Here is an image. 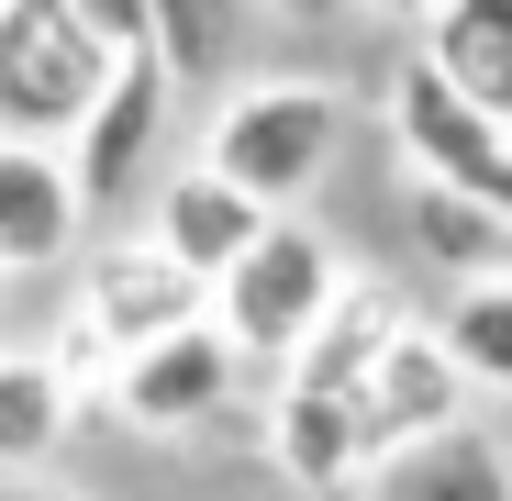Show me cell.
I'll return each instance as SVG.
<instances>
[{
    "label": "cell",
    "instance_id": "cell-1",
    "mask_svg": "<svg viewBox=\"0 0 512 501\" xmlns=\"http://www.w3.org/2000/svg\"><path fill=\"white\" fill-rule=\"evenodd\" d=\"M123 56L101 45L90 0H0V145H45L67 156L112 101Z\"/></svg>",
    "mask_w": 512,
    "mask_h": 501
},
{
    "label": "cell",
    "instance_id": "cell-2",
    "mask_svg": "<svg viewBox=\"0 0 512 501\" xmlns=\"http://www.w3.org/2000/svg\"><path fill=\"white\" fill-rule=\"evenodd\" d=\"M334 145H346V90L334 78H256V90L212 101V123H201V167L234 179L245 201H268L279 223H290V201L323 190Z\"/></svg>",
    "mask_w": 512,
    "mask_h": 501
},
{
    "label": "cell",
    "instance_id": "cell-3",
    "mask_svg": "<svg viewBox=\"0 0 512 501\" xmlns=\"http://www.w3.org/2000/svg\"><path fill=\"white\" fill-rule=\"evenodd\" d=\"M334 301H346V257L290 212V223H268V245L212 290V323H223V346H234L245 368H279V379H290Z\"/></svg>",
    "mask_w": 512,
    "mask_h": 501
},
{
    "label": "cell",
    "instance_id": "cell-4",
    "mask_svg": "<svg viewBox=\"0 0 512 501\" xmlns=\"http://www.w3.org/2000/svg\"><path fill=\"white\" fill-rule=\"evenodd\" d=\"M67 323L90 334V346H101L112 368H134L145 346H167V334L212 323V290H201L179 257H167L156 234H145V245H134V234H112L101 257L78 268V312H67ZM112 390H123V379H112Z\"/></svg>",
    "mask_w": 512,
    "mask_h": 501
},
{
    "label": "cell",
    "instance_id": "cell-5",
    "mask_svg": "<svg viewBox=\"0 0 512 501\" xmlns=\"http://www.w3.org/2000/svg\"><path fill=\"white\" fill-rule=\"evenodd\" d=\"M390 134H401V167H412V179H446V190H479V201L512 190V134H501L490 112H468L423 56L401 67V90H390Z\"/></svg>",
    "mask_w": 512,
    "mask_h": 501
},
{
    "label": "cell",
    "instance_id": "cell-6",
    "mask_svg": "<svg viewBox=\"0 0 512 501\" xmlns=\"http://www.w3.org/2000/svg\"><path fill=\"white\" fill-rule=\"evenodd\" d=\"M167 101H179V78H167L156 56H134V67L112 78V101L90 112V134L67 145V167H78V201H90V223L134 212L145 167H156V145H167Z\"/></svg>",
    "mask_w": 512,
    "mask_h": 501
},
{
    "label": "cell",
    "instance_id": "cell-7",
    "mask_svg": "<svg viewBox=\"0 0 512 501\" xmlns=\"http://www.w3.org/2000/svg\"><path fill=\"white\" fill-rule=\"evenodd\" d=\"M268 223H279L268 201H245L234 179H212V167L190 156V167H167V179H156V223H145V234H156L201 290H223L256 245H268Z\"/></svg>",
    "mask_w": 512,
    "mask_h": 501
},
{
    "label": "cell",
    "instance_id": "cell-8",
    "mask_svg": "<svg viewBox=\"0 0 512 501\" xmlns=\"http://www.w3.org/2000/svg\"><path fill=\"white\" fill-rule=\"evenodd\" d=\"M90 234V201H78V167L45 145H0V279H56Z\"/></svg>",
    "mask_w": 512,
    "mask_h": 501
},
{
    "label": "cell",
    "instance_id": "cell-9",
    "mask_svg": "<svg viewBox=\"0 0 512 501\" xmlns=\"http://www.w3.org/2000/svg\"><path fill=\"white\" fill-rule=\"evenodd\" d=\"M368 435H379V468L390 457H412V446H446V435H468V368L446 357V334H401L390 346V368L368 379Z\"/></svg>",
    "mask_w": 512,
    "mask_h": 501
},
{
    "label": "cell",
    "instance_id": "cell-10",
    "mask_svg": "<svg viewBox=\"0 0 512 501\" xmlns=\"http://www.w3.org/2000/svg\"><path fill=\"white\" fill-rule=\"evenodd\" d=\"M234 346H223V323H190V334H167V346H145L134 368H123V390H112V412L123 424H145V435H190V424H212V412L234 401Z\"/></svg>",
    "mask_w": 512,
    "mask_h": 501
},
{
    "label": "cell",
    "instance_id": "cell-11",
    "mask_svg": "<svg viewBox=\"0 0 512 501\" xmlns=\"http://www.w3.org/2000/svg\"><path fill=\"white\" fill-rule=\"evenodd\" d=\"M423 67L446 78L468 112H490L512 134V0H446V12H423Z\"/></svg>",
    "mask_w": 512,
    "mask_h": 501
},
{
    "label": "cell",
    "instance_id": "cell-12",
    "mask_svg": "<svg viewBox=\"0 0 512 501\" xmlns=\"http://www.w3.org/2000/svg\"><path fill=\"white\" fill-rule=\"evenodd\" d=\"M401 223L435 268H457L468 290L479 279H512V201H479V190H446V179H401Z\"/></svg>",
    "mask_w": 512,
    "mask_h": 501
},
{
    "label": "cell",
    "instance_id": "cell-13",
    "mask_svg": "<svg viewBox=\"0 0 512 501\" xmlns=\"http://www.w3.org/2000/svg\"><path fill=\"white\" fill-rule=\"evenodd\" d=\"M368 501H512V446L501 435H446V446H412L368 479Z\"/></svg>",
    "mask_w": 512,
    "mask_h": 501
},
{
    "label": "cell",
    "instance_id": "cell-14",
    "mask_svg": "<svg viewBox=\"0 0 512 501\" xmlns=\"http://www.w3.org/2000/svg\"><path fill=\"white\" fill-rule=\"evenodd\" d=\"M67 412H78V390H67V368L45 346L34 357L0 346V468H45L67 446Z\"/></svg>",
    "mask_w": 512,
    "mask_h": 501
},
{
    "label": "cell",
    "instance_id": "cell-15",
    "mask_svg": "<svg viewBox=\"0 0 512 501\" xmlns=\"http://www.w3.org/2000/svg\"><path fill=\"white\" fill-rule=\"evenodd\" d=\"M435 334H446V357L468 368V390H501V401H512V279L457 290V312H446Z\"/></svg>",
    "mask_w": 512,
    "mask_h": 501
},
{
    "label": "cell",
    "instance_id": "cell-16",
    "mask_svg": "<svg viewBox=\"0 0 512 501\" xmlns=\"http://www.w3.org/2000/svg\"><path fill=\"white\" fill-rule=\"evenodd\" d=\"M223 45H234V23H223V12H156V67L179 78V90L223 67Z\"/></svg>",
    "mask_w": 512,
    "mask_h": 501
},
{
    "label": "cell",
    "instance_id": "cell-17",
    "mask_svg": "<svg viewBox=\"0 0 512 501\" xmlns=\"http://www.w3.org/2000/svg\"><path fill=\"white\" fill-rule=\"evenodd\" d=\"M0 501H56V490H0Z\"/></svg>",
    "mask_w": 512,
    "mask_h": 501
},
{
    "label": "cell",
    "instance_id": "cell-18",
    "mask_svg": "<svg viewBox=\"0 0 512 501\" xmlns=\"http://www.w3.org/2000/svg\"><path fill=\"white\" fill-rule=\"evenodd\" d=\"M0 312H12V279H0Z\"/></svg>",
    "mask_w": 512,
    "mask_h": 501
}]
</instances>
